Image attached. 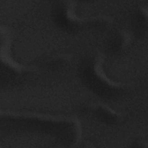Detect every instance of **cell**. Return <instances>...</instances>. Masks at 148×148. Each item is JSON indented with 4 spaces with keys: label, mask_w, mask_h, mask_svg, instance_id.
Wrapping results in <instances>:
<instances>
[{
    "label": "cell",
    "mask_w": 148,
    "mask_h": 148,
    "mask_svg": "<svg viewBox=\"0 0 148 148\" xmlns=\"http://www.w3.org/2000/svg\"><path fill=\"white\" fill-rule=\"evenodd\" d=\"M123 40L122 44V48H126L131 43L132 40L131 34L128 32H123Z\"/></svg>",
    "instance_id": "obj_6"
},
{
    "label": "cell",
    "mask_w": 148,
    "mask_h": 148,
    "mask_svg": "<svg viewBox=\"0 0 148 148\" xmlns=\"http://www.w3.org/2000/svg\"><path fill=\"white\" fill-rule=\"evenodd\" d=\"M105 59V56L100 52L98 53L97 57L95 60V62L94 64V71L95 75L103 82L108 84L109 86L116 87V88H121L126 85L125 83H122L120 82H114L110 79H109L107 75L105 74V72L103 70L102 68V64L104 61Z\"/></svg>",
    "instance_id": "obj_3"
},
{
    "label": "cell",
    "mask_w": 148,
    "mask_h": 148,
    "mask_svg": "<svg viewBox=\"0 0 148 148\" xmlns=\"http://www.w3.org/2000/svg\"><path fill=\"white\" fill-rule=\"evenodd\" d=\"M1 33L3 39V42L1 47V60L5 64L18 72L23 71H36L38 68L34 65H25L15 61L10 54V46L12 36L10 29L5 27L1 26Z\"/></svg>",
    "instance_id": "obj_1"
},
{
    "label": "cell",
    "mask_w": 148,
    "mask_h": 148,
    "mask_svg": "<svg viewBox=\"0 0 148 148\" xmlns=\"http://www.w3.org/2000/svg\"><path fill=\"white\" fill-rule=\"evenodd\" d=\"M76 130V140L75 143L73 144L71 147L76 146V145L79 143L82 140V124L79 119H77L75 123Z\"/></svg>",
    "instance_id": "obj_4"
},
{
    "label": "cell",
    "mask_w": 148,
    "mask_h": 148,
    "mask_svg": "<svg viewBox=\"0 0 148 148\" xmlns=\"http://www.w3.org/2000/svg\"><path fill=\"white\" fill-rule=\"evenodd\" d=\"M1 115L2 116H12L14 117H28V118H35L39 120L51 121L55 122H69L75 123L76 120L79 119L76 116H65L61 115H51L49 114L40 113L34 112L29 111H22V112H14L10 110H1Z\"/></svg>",
    "instance_id": "obj_2"
},
{
    "label": "cell",
    "mask_w": 148,
    "mask_h": 148,
    "mask_svg": "<svg viewBox=\"0 0 148 148\" xmlns=\"http://www.w3.org/2000/svg\"><path fill=\"white\" fill-rule=\"evenodd\" d=\"M92 108H94V107H97V106H100L102 108H103V109H105V110H106L108 112H109V113L113 114V115H116L117 116H120L121 115V114L120 113H117V112H116L114 110H113L112 108H111L110 107L108 106V105L104 104V103H101V102H99V103H94L92 105Z\"/></svg>",
    "instance_id": "obj_5"
}]
</instances>
